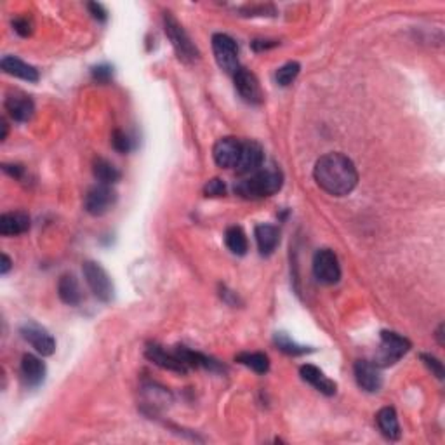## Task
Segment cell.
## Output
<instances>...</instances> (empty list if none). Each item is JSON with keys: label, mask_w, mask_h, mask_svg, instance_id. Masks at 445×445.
I'll return each instance as SVG.
<instances>
[{"label": "cell", "mask_w": 445, "mask_h": 445, "mask_svg": "<svg viewBox=\"0 0 445 445\" xmlns=\"http://www.w3.org/2000/svg\"><path fill=\"white\" fill-rule=\"evenodd\" d=\"M146 358L150 362H153L155 365L162 367V369L170 370V372H177V374H187L188 372V367L184 365L180 358L176 357L174 353H167L162 346L158 344H150L144 351Z\"/></svg>", "instance_id": "obj_14"}, {"label": "cell", "mask_w": 445, "mask_h": 445, "mask_svg": "<svg viewBox=\"0 0 445 445\" xmlns=\"http://www.w3.org/2000/svg\"><path fill=\"white\" fill-rule=\"evenodd\" d=\"M21 374H23V380L27 381L30 387H37L46 377V365L39 357L27 353L21 358Z\"/></svg>", "instance_id": "obj_20"}, {"label": "cell", "mask_w": 445, "mask_h": 445, "mask_svg": "<svg viewBox=\"0 0 445 445\" xmlns=\"http://www.w3.org/2000/svg\"><path fill=\"white\" fill-rule=\"evenodd\" d=\"M233 79H235V89L242 96L244 101L251 103V105H259L263 101L261 85H259V80L256 79L254 73L246 68H239Z\"/></svg>", "instance_id": "obj_10"}, {"label": "cell", "mask_w": 445, "mask_h": 445, "mask_svg": "<svg viewBox=\"0 0 445 445\" xmlns=\"http://www.w3.org/2000/svg\"><path fill=\"white\" fill-rule=\"evenodd\" d=\"M174 355H176L188 369H199V367H203V369L209 370H221V365L216 361H213V358L207 357V355L199 353V351L188 350V348L184 346H177L176 350H174Z\"/></svg>", "instance_id": "obj_19"}, {"label": "cell", "mask_w": 445, "mask_h": 445, "mask_svg": "<svg viewBox=\"0 0 445 445\" xmlns=\"http://www.w3.org/2000/svg\"><path fill=\"white\" fill-rule=\"evenodd\" d=\"M313 177L318 187L329 195H350L358 183V170L353 161L343 153H327L317 161Z\"/></svg>", "instance_id": "obj_1"}, {"label": "cell", "mask_w": 445, "mask_h": 445, "mask_svg": "<svg viewBox=\"0 0 445 445\" xmlns=\"http://www.w3.org/2000/svg\"><path fill=\"white\" fill-rule=\"evenodd\" d=\"M421 361L422 363H425L426 367H428L430 370H432V374H435L439 380H444L445 377V369H444V363L439 361L437 357H433V355L430 353H421Z\"/></svg>", "instance_id": "obj_31"}, {"label": "cell", "mask_w": 445, "mask_h": 445, "mask_svg": "<svg viewBox=\"0 0 445 445\" xmlns=\"http://www.w3.org/2000/svg\"><path fill=\"white\" fill-rule=\"evenodd\" d=\"M213 51L214 58H216L218 66L221 70H225L226 73H232L235 75L239 66V47L237 42L226 33H216L213 37Z\"/></svg>", "instance_id": "obj_5"}, {"label": "cell", "mask_w": 445, "mask_h": 445, "mask_svg": "<svg viewBox=\"0 0 445 445\" xmlns=\"http://www.w3.org/2000/svg\"><path fill=\"white\" fill-rule=\"evenodd\" d=\"M203 194L206 196H222L226 194V187L221 180L214 177V180H209L203 187Z\"/></svg>", "instance_id": "obj_32"}, {"label": "cell", "mask_w": 445, "mask_h": 445, "mask_svg": "<svg viewBox=\"0 0 445 445\" xmlns=\"http://www.w3.org/2000/svg\"><path fill=\"white\" fill-rule=\"evenodd\" d=\"M242 155V141L237 138H221L213 148L214 162L222 169H235Z\"/></svg>", "instance_id": "obj_9"}, {"label": "cell", "mask_w": 445, "mask_h": 445, "mask_svg": "<svg viewBox=\"0 0 445 445\" xmlns=\"http://www.w3.org/2000/svg\"><path fill=\"white\" fill-rule=\"evenodd\" d=\"M164 30L167 39L173 44L174 51H176L177 58L183 63H195L199 59V51H196L195 44L192 42L190 35L187 30L180 25V21L173 16L170 13L164 14Z\"/></svg>", "instance_id": "obj_3"}, {"label": "cell", "mask_w": 445, "mask_h": 445, "mask_svg": "<svg viewBox=\"0 0 445 445\" xmlns=\"http://www.w3.org/2000/svg\"><path fill=\"white\" fill-rule=\"evenodd\" d=\"M7 132H9V125H7L6 120H2V136H0V139H6L7 138Z\"/></svg>", "instance_id": "obj_40"}, {"label": "cell", "mask_w": 445, "mask_h": 445, "mask_svg": "<svg viewBox=\"0 0 445 445\" xmlns=\"http://www.w3.org/2000/svg\"><path fill=\"white\" fill-rule=\"evenodd\" d=\"M376 422L377 428H380L381 433L384 435V439L399 440L400 435H402L399 418H396V413L393 407H383V409L376 414Z\"/></svg>", "instance_id": "obj_23"}, {"label": "cell", "mask_w": 445, "mask_h": 445, "mask_svg": "<svg viewBox=\"0 0 445 445\" xmlns=\"http://www.w3.org/2000/svg\"><path fill=\"white\" fill-rule=\"evenodd\" d=\"M256 242H258V249L263 256L273 254L277 249L278 242H280V235L278 230L273 225H258L256 226Z\"/></svg>", "instance_id": "obj_22"}, {"label": "cell", "mask_w": 445, "mask_h": 445, "mask_svg": "<svg viewBox=\"0 0 445 445\" xmlns=\"http://www.w3.org/2000/svg\"><path fill=\"white\" fill-rule=\"evenodd\" d=\"M237 362L242 363V365L249 367L251 370L258 374H266L270 370V358L265 353H259V351H246V353L237 355Z\"/></svg>", "instance_id": "obj_26"}, {"label": "cell", "mask_w": 445, "mask_h": 445, "mask_svg": "<svg viewBox=\"0 0 445 445\" xmlns=\"http://www.w3.org/2000/svg\"><path fill=\"white\" fill-rule=\"evenodd\" d=\"M0 66H2V70L7 75L18 77V79L27 80V82H37V80H39V72H37L35 66L28 65V63L14 58V56H6V58H2Z\"/></svg>", "instance_id": "obj_16"}, {"label": "cell", "mask_w": 445, "mask_h": 445, "mask_svg": "<svg viewBox=\"0 0 445 445\" xmlns=\"http://www.w3.org/2000/svg\"><path fill=\"white\" fill-rule=\"evenodd\" d=\"M144 389H146V395L148 399H150V402H153L150 403V406H165L167 402H170V393L164 388H157L155 384H151V387Z\"/></svg>", "instance_id": "obj_30"}, {"label": "cell", "mask_w": 445, "mask_h": 445, "mask_svg": "<svg viewBox=\"0 0 445 445\" xmlns=\"http://www.w3.org/2000/svg\"><path fill=\"white\" fill-rule=\"evenodd\" d=\"M115 202H117V194L113 188L110 184H98L87 192L84 207L91 216H103L113 207Z\"/></svg>", "instance_id": "obj_8"}, {"label": "cell", "mask_w": 445, "mask_h": 445, "mask_svg": "<svg viewBox=\"0 0 445 445\" xmlns=\"http://www.w3.org/2000/svg\"><path fill=\"white\" fill-rule=\"evenodd\" d=\"M437 337H439V344L444 346V324L439 325V331H437Z\"/></svg>", "instance_id": "obj_39"}, {"label": "cell", "mask_w": 445, "mask_h": 445, "mask_svg": "<svg viewBox=\"0 0 445 445\" xmlns=\"http://www.w3.org/2000/svg\"><path fill=\"white\" fill-rule=\"evenodd\" d=\"M6 110L16 122H28L30 118L33 117L35 105H33V101L28 98V96L13 94V96H7Z\"/></svg>", "instance_id": "obj_17"}, {"label": "cell", "mask_w": 445, "mask_h": 445, "mask_svg": "<svg viewBox=\"0 0 445 445\" xmlns=\"http://www.w3.org/2000/svg\"><path fill=\"white\" fill-rule=\"evenodd\" d=\"M21 336L32 344L42 357H49L56 351V341L49 332L37 324H27L21 327Z\"/></svg>", "instance_id": "obj_11"}, {"label": "cell", "mask_w": 445, "mask_h": 445, "mask_svg": "<svg viewBox=\"0 0 445 445\" xmlns=\"http://www.w3.org/2000/svg\"><path fill=\"white\" fill-rule=\"evenodd\" d=\"M225 242L226 247L237 256H244L249 249V242H247V237L244 233V230L240 226H230L225 233Z\"/></svg>", "instance_id": "obj_25"}, {"label": "cell", "mask_w": 445, "mask_h": 445, "mask_svg": "<svg viewBox=\"0 0 445 445\" xmlns=\"http://www.w3.org/2000/svg\"><path fill=\"white\" fill-rule=\"evenodd\" d=\"M410 350V341L393 331L381 332V346L376 355L377 367L393 365Z\"/></svg>", "instance_id": "obj_4"}, {"label": "cell", "mask_w": 445, "mask_h": 445, "mask_svg": "<svg viewBox=\"0 0 445 445\" xmlns=\"http://www.w3.org/2000/svg\"><path fill=\"white\" fill-rule=\"evenodd\" d=\"M2 169H4V173H7V174H9V176H13V177H21V174H23V167H21V165L4 164Z\"/></svg>", "instance_id": "obj_37"}, {"label": "cell", "mask_w": 445, "mask_h": 445, "mask_svg": "<svg viewBox=\"0 0 445 445\" xmlns=\"http://www.w3.org/2000/svg\"><path fill=\"white\" fill-rule=\"evenodd\" d=\"M30 230V216L27 213H6L0 216V233L6 237L21 235Z\"/></svg>", "instance_id": "obj_18"}, {"label": "cell", "mask_w": 445, "mask_h": 445, "mask_svg": "<svg viewBox=\"0 0 445 445\" xmlns=\"http://www.w3.org/2000/svg\"><path fill=\"white\" fill-rule=\"evenodd\" d=\"M13 27H14V32H16L18 35H21V37L32 35L33 25H32V21L28 20V18H16V20L13 21Z\"/></svg>", "instance_id": "obj_34"}, {"label": "cell", "mask_w": 445, "mask_h": 445, "mask_svg": "<svg viewBox=\"0 0 445 445\" xmlns=\"http://www.w3.org/2000/svg\"><path fill=\"white\" fill-rule=\"evenodd\" d=\"M263 161H265V151L263 146L256 141H246L242 143V155H240L239 165L235 167L239 174H252L261 169Z\"/></svg>", "instance_id": "obj_13"}, {"label": "cell", "mask_w": 445, "mask_h": 445, "mask_svg": "<svg viewBox=\"0 0 445 445\" xmlns=\"http://www.w3.org/2000/svg\"><path fill=\"white\" fill-rule=\"evenodd\" d=\"M284 177L277 167H263L249 174V177L239 181L235 184V194L247 200L265 199V196L275 195L282 188Z\"/></svg>", "instance_id": "obj_2"}, {"label": "cell", "mask_w": 445, "mask_h": 445, "mask_svg": "<svg viewBox=\"0 0 445 445\" xmlns=\"http://www.w3.org/2000/svg\"><path fill=\"white\" fill-rule=\"evenodd\" d=\"M113 77V68L110 65H99L92 70V79L99 84H108Z\"/></svg>", "instance_id": "obj_33"}, {"label": "cell", "mask_w": 445, "mask_h": 445, "mask_svg": "<svg viewBox=\"0 0 445 445\" xmlns=\"http://www.w3.org/2000/svg\"><path fill=\"white\" fill-rule=\"evenodd\" d=\"M58 294L65 305L77 306L82 301V291H80V285L77 282V278L72 273H66L59 278L58 282Z\"/></svg>", "instance_id": "obj_21"}, {"label": "cell", "mask_w": 445, "mask_h": 445, "mask_svg": "<svg viewBox=\"0 0 445 445\" xmlns=\"http://www.w3.org/2000/svg\"><path fill=\"white\" fill-rule=\"evenodd\" d=\"M11 266H13V263H11L9 256L2 254V265H0V273H2V275H6V273L11 270Z\"/></svg>", "instance_id": "obj_38"}, {"label": "cell", "mask_w": 445, "mask_h": 445, "mask_svg": "<svg viewBox=\"0 0 445 445\" xmlns=\"http://www.w3.org/2000/svg\"><path fill=\"white\" fill-rule=\"evenodd\" d=\"M111 146H113L118 153H129V151L134 148V143L129 138V134H125L120 129H115L113 134H111Z\"/></svg>", "instance_id": "obj_29"}, {"label": "cell", "mask_w": 445, "mask_h": 445, "mask_svg": "<svg viewBox=\"0 0 445 445\" xmlns=\"http://www.w3.org/2000/svg\"><path fill=\"white\" fill-rule=\"evenodd\" d=\"M275 344L277 348L280 351H284V353L287 355H292V357H298V355H305V353H310V348L308 346H303V344H298L296 341H292L291 337L287 336V334L280 332V334H275Z\"/></svg>", "instance_id": "obj_27"}, {"label": "cell", "mask_w": 445, "mask_h": 445, "mask_svg": "<svg viewBox=\"0 0 445 445\" xmlns=\"http://www.w3.org/2000/svg\"><path fill=\"white\" fill-rule=\"evenodd\" d=\"M82 272L92 294L103 303L111 301V298H113V284H111L105 268L94 261H85Z\"/></svg>", "instance_id": "obj_6"}, {"label": "cell", "mask_w": 445, "mask_h": 445, "mask_svg": "<svg viewBox=\"0 0 445 445\" xmlns=\"http://www.w3.org/2000/svg\"><path fill=\"white\" fill-rule=\"evenodd\" d=\"M275 46H277L275 40H254V42H252V49L254 51H265Z\"/></svg>", "instance_id": "obj_36"}, {"label": "cell", "mask_w": 445, "mask_h": 445, "mask_svg": "<svg viewBox=\"0 0 445 445\" xmlns=\"http://www.w3.org/2000/svg\"><path fill=\"white\" fill-rule=\"evenodd\" d=\"M92 173H94L96 180L101 184H115L120 181V170L117 169L110 161L106 158H96L94 164H92Z\"/></svg>", "instance_id": "obj_24"}, {"label": "cell", "mask_w": 445, "mask_h": 445, "mask_svg": "<svg viewBox=\"0 0 445 445\" xmlns=\"http://www.w3.org/2000/svg\"><path fill=\"white\" fill-rule=\"evenodd\" d=\"M87 9L91 11L92 18H96L98 21H106V18H108V13H106L105 7H103L101 4L91 2V4H87Z\"/></svg>", "instance_id": "obj_35"}, {"label": "cell", "mask_w": 445, "mask_h": 445, "mask_svg": "<svg viewBox=\"0 0 445 445\" xmlns=\"http://www.w3.org/2000/svg\"><path fill=\"white\" fill-rule=\"evenodd\" d=\"M313 275L320 284L332 285L341 278V265L331 249H320L313 256Z\"/></svg>", "instance_id": "obj_7"}, {"label": "cell", "mask_w": 445, "mask_h": 445, "mask_svg": "<svg viewBox=\"0 0 445 445\" xmlns=\"http://www.w3.org/2000/svg\"><path fill=\"white\" fill-rule=\"evenodd\" d=\"M353 372L357 384L365 391L376 393L383 387V376H381V370L376 363H370L367 361L355 362Z\"/></svg>", "instance_id": "obj_12"}, {"label": "cell", "mask_w": 445, "mask_h": 445, "mask_svg": "<svg viewBox=\"0 0 445 445\" xmlns=\"http://www.w3.org/2000/svg\"><path fill=\"white\" fill-rule=\"evenodd\" d=\"M299 374H301V377L306 381L308 384H311V387H313L315 389H318L320 393H324V395L332 396L334 393H336L337 384L334 383L332 380H329V377L325 376L318 367L311 365V363H306V365H303L301 369H299Z\"/></svg>", "instance_id": "obj_15"}, {"label": "cell", "mask_w": 445, "mask_h": 445, "mask_svg": "<svg viewBox=\"0 0 445 445\" xmlns=\"http://www.w3.org/2000/svg\"><path fill=\"white\" fill-rule=\"evenodd\" d=\"M299 72H301V65H299L298 61L285 63L284 66H280V68L277 70V84L282 85V87H287V85H291L296 79H298Z\"/></svg>", "instance_id": "obj_28"}]
</instances>
